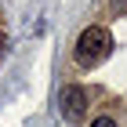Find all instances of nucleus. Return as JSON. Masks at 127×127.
Masks as SVG:
<instances>
[{
	"mask_svg": "<svg viewBox=\"0 0 127 127\" xmlns=\"http://www.w3.org/2000/svg\"><path fill=\"white\" fill-rule=\"evenodd\" d=\"M4 47H7V40H4V33H0V55H4Z\"/></svg>",
	"mask_w": 127,
	"mask_h": 127,
	"instance_id": "4",
	"label": "nucleus"
},
{
	"mask_svg": "<svg viewBox=\"0 0 127 127\" xmlns=\"http://www.w3.org/2000/svg\"><path fill=\"white\" fill-rule=\"evenodd\" d=\"M91 127H120V120L113 116V113H102V116H95V120H91Z\"/></svg>",
	"mask_w": 127,
	"mask_h": 127,
	"instance_id": "3",
	"label": "nucleus"
},
{
	"mask_svg": "<svg viewBox=\"0 0 127 127\" xmlns=\"http://www.w3.org/2000/svg\"><path fill=\"white\" fill-rule=\"evenodd\" d=\"M87 105H91L87 87L65 84V87L58 91V113H62V120H69V124H80V120L87 116Z\"/></svg>",
	"mask_w": 127,
	"mask_h": 127,
	"instance_id": "2",
	"label": "nucleus"
},
{
	"mask_svg": "<svg viewBox=\"0 0 127 127\" xmlns=\"http://www.w3.org/2000/svg\"><path fill=\"white\" fill-rule=\"evenodd\" d=\"M109 51H113V36H109L105 26H87V29H80L76 44H73V62L80 69H95L98 62L109 58Z\"/></svg>",
	"mask_w": 127,
	"mask_h": 127,
	"instance_id": "1",
	"label": "nucleus"
}]
</instances>
